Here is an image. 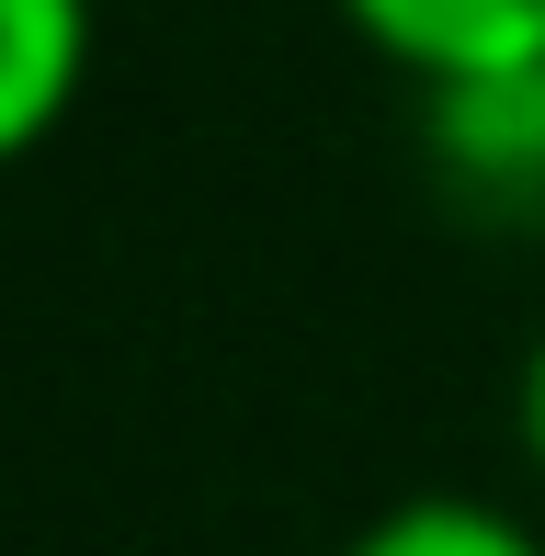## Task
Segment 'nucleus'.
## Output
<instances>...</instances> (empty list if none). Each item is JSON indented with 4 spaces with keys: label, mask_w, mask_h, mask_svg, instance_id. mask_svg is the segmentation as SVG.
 Wrapping results in <instances>:
<instances>
[{
    "label": "nucleus",
    "mask_w": 545,
    "mask_h": 556,
    "mask_svg": "<svg viewBox=\"0 0 545 556\" xmlns=\"http://www.w3.org/2000/svg\"><path fill=\"white\" fill-rule=\"evenodd\" d=\"M409 91L545 80V0H330Z\"/></svg>",
    "instance_id": "nucleus-1"
},
{
    "label": "nucleus",
    "mask_w": 545,
    "mask_h": 556,
    "mask_svg": "<svg viewBox=\"0 0 545 556\" xmlns=\"http://www.w3.org/2000/svg\"><path fill=\"white\" fill-rule=\"evenodd\" d=\"M103 0H0V170H23L91 91Z\"/></svg>",
    "instance_id": "nucleus-2"
},
{
    "label": "nucleus",
    "mask_w": 545,
    "mask_h": 556,
    "mask_svg": "<svg viewBox=\"0 0 545 556\" xmlns=\"http://www.w3.org/2000/svg\"><path fill=\"white\" fill-rule=\"evenodd\" d=\"M420 137L489 205H545V80H466L420 91Z\"/></svg>",
    "instance_id": "nucleus-3"
},
{
    "label": "nucleus",
    "mask_w": 545,
    "mask_h": 556,
    "mask_svg": "<svg viewBox=\"0 0 545 556\" xmlns=\"http://www.w3.org/2000/svg\"><path fill=\"white\" fill-rule=\"evenodd\" d=\"M341 556H545V522L489 489H409L376 522H353Z\"/></svg>",
    "instance_id": "nucleus-4"
},
{
    "label": "nucleus",
    "mask_w": 545,
    "mask_h": 556,
    "mask_svg": "<svg viewBox=\"0 0 545 556\" xmlns=\"http://www.w3.org/2000/svg\"><path fill=\"white\" fill-rule=\"evenodd\" d=\"M511 443H523V477L545 489V330L523 341V364H511Z\"/></svg>",
    "instance_id": "nucleus-5"
}]
</instances>
